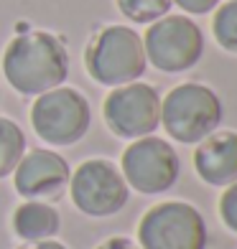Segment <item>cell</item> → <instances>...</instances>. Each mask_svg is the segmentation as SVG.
<instances>
[{
	"label": "cell",
	"instance_id": "cell-1",
	"mask_svg": "<svg viewBox=\"0 0 237 249\" xmlns=\"http://www.w3.org/2000/svg\"><path fill=\"white\" fill-rule=\"evenodd\" d=\"M5 82L23 97L56 89L69 76L66 43L51 31H26L8 41L3 51Z\"/></svg>",
	"mask_w": 237,
	"mask_h": 249
},
{
	"label": "cell",
	"instance_id": "cell-11",
	"mask_svg": "<svg viewBox=\"0 0 237 249\" xmlns=\"http://www.w3.org/2000/svg\"><path fill=\"white\" fill-rule=\"evenodd\" d=\"M194 171L209 186H230L237 180V132L222 130L197 142Z\"/></svg>",
	"mask_w": 237,
	"mask_h": 249
},
{
	"label": "cell",
	"instance_id": "cell-14",
	"mask_svg": "<svg viewBox=\"0 0 237 249\" xmlns=\"http://www.w3.org/2000/svg\"><path fill=\"white\" fill-rule=\"evenodd\" d=\"M115 3L120 13L138 26H151L153 20L168 16L174 8V0H115Z\"/></svg>",
	"mask_w": 237,
	"mask_h": 249
},
{
	"label": "cell",
	"instance_id": "cell-19",
	"mask_svg": "<svg viewBox=\"0 0 237 249\" xmlns=\"http://www.w3.org/2000/svg\"><path fill=\"white\" fill-rule=\"evenodd\" d=\"M18 249H66V247L61 242H56V239H46V242H26Z\"/></svg>",
	"mask_w": 237,
	"mask_h": 249
},
{
	"label": "cell",
	"instance_id": "cell-6",
	"mask_svg": "<svg viewBox=\"0 0 237 249\" xmlns=\"http://www.w3.org/2000/svg\"><path fill=\"white\" fill-rule=\"evenodd\" d=\"M145 61L163 74H181L197 66L204 53V33L189 16H163L143 36Z\"/></svg>",
	"mask_w": 237,
	"mask_h": 249
},
{
	"label": "cell",
	"instance_id": "cell-4",
	"mask_svg": "<svg viewBox=\"0 0 237 249\" xmlns=\"http://www.w3.org/2000/svg\"><path fill=\"white\" fill-rule=\"evenodd\" d=\"M92 124V109H89L87 97L74 87H56L36 97L31 107V127L39 138L54 145V148H66V145L79 142L87 135Z\"/></svg>",
	"mask_w": 237,
	"mask_h": 249
},
{
	"label": "cell",
	"instance_id": "cell-3",
	"mask_svg": "<svg viewBox=\"0 0 237 249\" xmlns=\"http://www.w3.org/2000/svg\"><path fill=\"white\" fill-rule=\"evenodd\" d=\"M222 99L212 87L184 82L161 99V124L168 138L184 145H197L222 122Z\"/></svg>",
	"mask_w": 237,
	"mask_h": 249
},
{
	"label": "cell",
	"instance_id": "cell-8",
	"mask_svg": "<svg viewBox=\"0 0 237 249\" xmlns=\"http://www.w3.org/2000/svg\"><path fill=\"white\" fill-rule=\"evenodd\" d=\"M72 203L92 219L115 216L130 201V186L107 158H89L69 176Z\"/></svg>",
	"mask_w": 237,
	"mask_h": 249
},
{
	"label": "cell",
	"instance_id": "cell-18",
	"mask_svg": "<svg viewBox=\"0 0 237 249\" xmlns=\"http://www.w3.org/2000/svg\"><path fill=\"white\" fill-rule=\"evenodd\" d=\"M97 249H140V247L128 236H110L102 244H97Z\"/></svg>",
	"mask_w": 237,
	"mask_h": 249
},
{
	"label": "cell",
	"instance_id": "cell-5",
	"mask_svg": "<svg viewBox=\"0 0 237 249\" xmlns=\"http://www.w3.org/2000/svg\"><path fill=\"white\" fill-rule=\"evenodd\" d=\"M209 229L197 206L186 201L156 203L140 216V249H207Z\"/></svg>",
	"mask_w": 237,
	"mask_h": 249
},
{
	"label": "cell",
	"instance_id": "cell-13",
	"mask_svg": "<svg viewBox=\"0 0 237 249\" xmlns=\"http://www.w3.org/2000/svg\"><path fill=\"white\" fill-rule=\"evenodd\" d=\"M26 153V135L10 117H0V180L13 176L16 165Z\"/></svg>",
	"mask_w": 237,
	"mask_h": 249
},
{
	"label": "cell",
	"instance_id": "cell-16",
	"mask_svg": "<svg viewBox=\"0 0 237 249\" xmlns=\"http://www.w3.org/2000/svg\"><path fill=\"white\" fill-rule=\"evenodd\" d=\"M219 219L230 231L237 234V180L224 186V194L219 196Z\"/></svg>",
	"mask_w": 237,
	"mask_h": 249
},
{
	"label": "cell",
	"instance_id": "cell-7",
	"mask_svg": "<svg viewBox=\"0 0 237 249\" xmlns=\"http://www.w3.org/2000/svg\"><path fill=\"white\" fill-rule=\"evenodd\" d=\"M120 173L130 191H138L143 196H158L176 186L181 160L168 140L145 135V138L130 140V145L122 150Z\"/></svg>",
	"mask_w": 237,
	"mask_h": 249
},
{
	"label": "cell",
	"instance_id": "cell-9",
	"mask_svg": "<svg viewBox=\"0 0 237 249\" xmlns=\"http://www.w3.org/2000/svg\"><path fill=\"white\" fill-rule=\"evenodd\" d=\"M102 115L112 135L122 140H138L153 135L161 124V94L145 82L112 87L102 105Z\"/></svg>",
	"mask_w": 237,
	"mask_h": 249
},
{
	"label": "cell",
	"instance_id": "cell-10",
	"mask_svg": "<svg viewBox=\"0 0 237 249\" xmlns=\"http://www.w3.org/2000/svg\"><path fill=\"white\" fill-rule=\"evenodd\" d=\"M72 168L56 150L36 148L23 153L20 163L13 171V186L16 194L23 196L26 201H43L56 198L61 191L69 186Z\"/></svg>",
	"mask_w": 237,
	"mask_h": 249
},
{
	"label": "cell",
	"instance_id": "cell-2",
	"mask_svg": "<svg viewBox=\"0 0 237 249\" xmlns=\"http://www.w3.org/2000/svg\"><path fill=\"white\" fill-rule=\"evenodd\" d=\"M84 66L87 74L102 87L138 82L148 66L143 36L120 23L99 28L84 49Z\"/></svg>",
	"mask_w": 237,
	"mask_h": 249
},
{
	"label": "cell",
	"instance_id": "cell-15",
	"mask_svg": "<svg viewBox=\"0 0 237 249\" xmlns=\"http://www.w3.org/2000/svg\"><path fill=\"white\" fill-rule=\"evenodd\" d=\"M212 36L224 51L237 53V0L217 5V13L212 18Z\"/></svg>",
	"mask_w": 237,
	"mask_h": 249
},
{
	"label": "cell",
	"instance_id": "cell-12",
	"mask_svg": "<svg viewBox=\"0 0 237 249\" xmlns=\"http://www.w3.org/2000/svg\"><path fill=\"white\" fill-rule=\"evenodd\" d=\"M13 231L23 242H46L61 231V216L46 201H23L13 211Z\"/></svg>",
	"mask_w": 237,
	"mask_h": 249
},
{
	"label": "cell",
	"instance_id": "cell-17",
	"mask_svg": "<svg viewBox=\"0 0 237 249\" xmlns=\"http://www.w3.org/2000/svg\"><path fill=\"white\" fill-rule=\"evenodd\" d=\"M174 5H178L189 16H204L219 5V0H174Z\"/></svg>",
	"mask_w": 237,
	"mask_h": 249
}]
</instances>
